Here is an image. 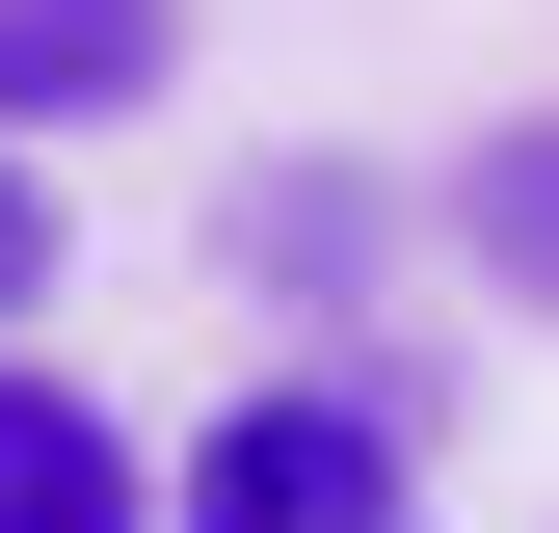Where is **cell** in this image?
<instances>
[{
	"label": "cell",
	"mask_w": 559,
	"mask_h": 533,
	"mask_svg": "<svg viewBox=\"0 0 559 533\" xmlns=\"http://www.w3.org/2000/svg\"><path fill=\"white\" fill-rule=\"evenodd\" d=\"M160 507H187V533H427V481H400V427H373V400H240Z\"/></svg>",
	"instance_id": "obj_1"
},
{
	"label": "cell",
	"mask_w": 559,
	"mask_h": 533,
	"mask_svg": "<svg viewBox=\"0 0 559 533\" xmlns=\"http://www.w3.org/2000/svg\"><path fill=\"white\" fill-rule=\"evenodd\" d=\"M187 81V0H0V133H107Z\"/></svg>",
	"instance_id": "obj_2"
},
{
	"label": "cell",
	"mask_w": 559,
	"mask_h": 533,
	"mask_svg": "<svg viewBox=\"0 0 559 533\" xmlns=\"http://www.w3.org/2000/svg\"><path fill=\"white\" fill-rule=\"evenodd\" d=\"M133 507H160V481H133V427H107L81 374L0 347V533H133Z\"/></svg>",
	"instance_id": "obj_3"
},
{
	"label": "cell",
	"mask_w": 559,
	"mask_h": 533,
	"mask_svg": "<svg viewBox=\"0 0 559 533\" xmlns=\"http://www.w3.org/2000/svg\"><path fill=\"white\" fill-rule=\"evenodd\" d=\"M453 240L507 266L533 320H559V107H507V133H479V161H453Z\"/></svg>",
	"instance_id": "obj_4"
},
{
	"label": "cell",
	"mask_w": 559,
	"mask_h": 533,
	"mask_svg": "<svg viewBox=\"0 0 559 533\" xmlns=\"http://www.w3.org/2000/svg\"><path fill=\"white\" fill-rule=\"evenodd\" d=\"M53 266H81V240H53V161H27V133H0V320H27Z\"/></svg>",
	"instance_id": "obj_5"
}]
</instances>
